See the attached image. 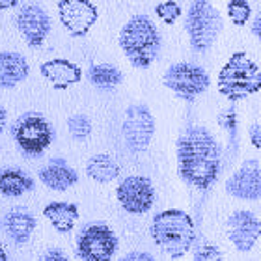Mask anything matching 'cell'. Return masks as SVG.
Returning <instances> with one entry per match:
<instances>
[{
  "label": "cell",
  "mask_w": 261,
  "mask_h": 261,
  "mask_svg": "<svg viewBox=\"0 0 261 261\" xmlns=\"http://www.w3.org/2000/svg\"><path fill=\"white\" fill-rule=\"evenodd\" d=\"M34 191V179L22 170L6 168L0 170V194L6 198H19Z\"/></svg>",
  "instance_id": "20"
},
{
  "label": "cell",
  "mask_w": 261,
  "mask_h": 261,
  "mask_svg": "<svg viewBox=\"0 0 261 261\" xmlns=\"http://www.w3.org/2000/svg\"><path fill=\"white\" fill-rule=\"evenodd\" d=\"M228 15L235 27H245L252 15V6L246 0H231L228 2Z\"/></svg>",
  "instance_id": "23"
},
{
  "label": "cell",
  "mask_w": 261,
  "mask_h": 261,
  "mask_svg": "<svg viewBox=\"0 0 261 261\" xmlns=\"http://www.w3.org/2000/svg\"><path fill=\"white\" fill-rule=\"evenodd\" d=\"M41 76L53 84L55 90H67L82 81V69L65 58H53L41 64Z\"/></svg>",
  "instance_id": "15"
},
{
  "label": "cell",
  "mask_w": 261,
  "mask_h": 261,
  "mask_svg": "<svg viewBox=\"0 0 261 261\" xmlns=\"http://www.w3.org/2000/svg\"><path fill=\"white\" fill-rule=\"evenodd\" d=\"M39 179L50 191L64 192L79 183V174L71 168L64 159H53L47 166L39 170Z\"/></svg>",
  "instance_id": "16"
},
{
  "label": "cell",
  "mask_w": 261,
  "mask_h": 261,
  "mask_svg": "<svg viewBox=\"0 0 261 261\" xmlns=\"http://www.w3.org/2000/svg\"><path fill=\"white\" fill-rule=\"evenodd\" d=\"M228 237L239 252H250L261 237V220L246 209L233 211L228 218Z\"/></svg>",
  "instance_id": "14"
},
{
  "label": "cell",
  "mask_w": 261,
  "mask_h": 261,
  "mask_svg": "<svg viewBox=\"0 0 261 261\" xmlns=\"http://www.w3.org/2000/svg\"><path fill=\"white\" fill-rule=\"evenodd\" d=\"M41 261H69V259H67V256H65L60 248H50V250L45 252V256L41 257Z\"/></svg>",
  "instance_id": "28"
},
{
  "label": "cell",
  "mask_w": 261,
  "mask_h": 261,
  "mask_svg": "<svg viewBox=\"0 0 261 261\" xmlns=\"http://www.w3.org/2000/svg\"><path fill=\"white\" fill-rule=\"evenodd\" d=\"M118 261H155V257L149 254V252H129V254H125L123 257H120Z\"/></svg>",
  "instance_id": "27"
},
{
  "label": "cell",
  "mask_w": 261,
  "mask_h": 261,
  "mask_svg": "<svg viewBox=\"0 0 261 261\" xmlns=\"http://www.w3.org/2000/svg\"><path fill=\"white\" fill-rule=\"evenodd\" d=\"M161 34L155 22L147 15H133L120 32V47L127 60L138 67L147 69L161 53Z\"/></svg>",
  "instance_id": "3"
},
{
  "label": "cell",
  "mask_w": 261,
  "mask_h": 261,
  "mask_svg": "<svg viewBox=\"0 0 261 261\" xmlns=\"http://www.w3.org/2000/svg\"><path fill=\"white\" fill-rule=\"evenodd\" d=\"M151 237L155 245L174 259H179L191 250L196 239L194 220L181 209H166L151 220Z\"/></svg>",
  "instance_id": "2"
},
{
  "label": "cell",
  "mask_w": 261,
  "mask_h": 261,
  "mask_svg": "<svg viewBox=\"0 0 261 261\" xmlns=\"http://www.w3.org/2000/svg\"><path fill=\"white\" fill-rule=\"evenodd\" d=\"M86 174L90 179L97 181V183H110L120 175V166L107 153H99L93 155L86 164Z\"/></svg>",
  "instance_id": "21"
},
{
  "label": "cell",
  "mask_w": 261,
  "mask_h": 261,
  "mask_svg": "<svg viewBox=\"0 0 261 261\" xmlns=\"http://www.w3.org/2000/svg\"><path fill=\"white\" fill-rule=\"evenodd\" d=\"M118 245V235L107 224H88L76 237V256L82 261H112Z\"/></svg>",
  "instance_id": "8"
},
{
  "label": "cell",
  "mask_w": 261,
  "mask_h": 261,
  "mask_svg": "<svg viewBox=\"0 0 261 261\" xmlns=\"http://www.w3.org/2000/svg\"><path fill=\"white\" fill-rule=\"evenodd\" d=\"M155 13L164 24H174L177 19L181 17L183 10H181V6L174 0H166V2H159L155 6Z\"/></svg>",
  "instance_id": "25"
},
{
  "label": "cell",
  "mask_w": 261,
  "mask_h": 261,
  "mask_svg": "<svg viewBox=\"0 0 261 261\" xmlns=\"http://www.w3.org/2000/svg\"><path fill=\"white\" fill-rule=\"evenodd\" d=\"M220 157L217 138L205 127H187L177 138V170L181 179L198 191H207L218 179Z\"/></svg>",
  "instance_id": "1"
},
{
  "label": "cell",
  "mask_w": 261,
  "mask_h": 261,
  "mask_svg": "<svg viewBox=\"0 0 261 261\" xmlns=\"http://www.w3.org/2000/svg\"><path fill=\"white\" fill-rule=\"evenodd\" d=\"M17 2L13 0V2H0V10H6V8H15Z\"/></svg>",
  "instance_id": "33"
},
{
  "label": "cell",
  "mask_w": 261,
  "mask_h": 261,
  "mask_svg": "<svg viewBox=\"0 0 261 261\" xmlns=\"http://www.w3.org/2000/svg\"><path fill=\"white\" fill-rule=\"evenodd\" d=\"M67 129L75 140H86L92 135V121L84 114H75L67 120Z\"/></svg>",
  "instance_id": "24"
},
{
  "label": "cell",
  "mask_w": 261,
  "mask_h": 261,
  "mask_svg": "<svg viewBox=\"0 0 261 261\" xmlns=\"http://www.w3.org/2000/svg\"><path fill=\"white\" fill-rule=\"evenodd\" d=\"M88 81L92 82L93 86L110 90V88H116L118 84H121L123 73L112 64H93L88 69Z\"/></svg>",
  "instance_id": "22"
},
{
  "label": "cell",
  "mask_w": 261,
  "mask_h": 261,
  "mask_svg": "<svg viewBox=\"0 0 261 261\" xmlns=\"http://www.w3.org/2000/svg\"><path fill=\"white\" fill-rule=\"evenodd\" d=\"M218 92L231 103L243 101L261 90V69L252 62L246 53L239 50L229 56V60L218 73Z\"/></svg>",
  "instance_id": "4"
},
{
  "label": "cell",
  "mask_w": 261,
  "mask_h": 261,
  "mask_svg": "<svg viewBox=\"0 0 261 261\" xmlns=\"http://www.w3.org/2000/svg\"><path fill=\"white\" fill-rule=\"evenodd\" d=\"M185 30L189 34L191 49L194 53H207L222 32L220 11L205 0L191 2L185 17Z\"/></svg>",
  "instance_id": "5"
},
{
  "label": "cell",
  "mask_w": 261,
  "mask_h": 261,
  "mask_svg": "<svg viewBox=\"0 0 261 261\" xmlns=\"http://www.w3.org/2000/svg\"><path fill=\"white\" fill-rule=\"evenodd\" d=\"M120 205L130 215H144L155 203V187L146 175H129L116 189Z\"/></svg>",
  "instance_id": "10"
},
{
  "label": "cell",
  "mask_w": 261,
  "mask_h": 261,
  "mask_svg": "<svg viewBox=\"0 0 261 261\" xmlns=\"http://www.w3.org/2000/svg\"><path fill=\"white\" fill-rule=\"evenodd\" d=\"M4 228L6 233L10 235V239L13 243L24 245V243H28V239L32 237L34 229H36V217L22 211V209H15V211H10L4 217Z\"/></svg>",
  "instance_id": "19"
},
{
  "label": "cell",
  "mask_w": 261,
  "mask_h": 261,
  "mask_svg": "<svg viewBox=\"0 0 261 261\" xmlns=\"http://www.w3.org/2000/svg\"><path fill=\"white\" fill-rule=\"evenodd\" d=\"M11 135L17 146L27 155L38 157L53 144V125L39 112H27L11 127Z\"/></svg>",
  "instance_id": "6"
},
{
  "label": "cell",
  "mask_w": 261,
  "mask_h": 261,
  "mask_svg": "<svg viewBox=\"0 0 261 261\" xmlns=\"http://www.w3.org/2000/svg\"><path fill=\"white\" fill-rule=\"evenodd\" d=\"M250 142H252V146L261 151V121L250 129Z\"/></svg>",
  "instance_id": "29"
},
{
  "label": "cell",
  "mask_w": 261,
  "mask_h": 261,
  "mask_svg": "<svg viewBox=\"0 0 261 261\" xmlns=\"http://www.w3.org/2000/svg\"><path fill=\"white\" fill-rule=\"evenodd\" d=\"M123 138L133 153L146 151L155 135V118L146 105H130L123 118Z\"/></svg>",
  "instance_id": "9"
},
{
  "label": "cell",
  "mask_w": 261,
  "mask_h": 261,
  "mask_svg": "<svg viewBox=\"0 0 261 261\" xmlns=\"http://www.w3.org/2000/svg\"><path fill=\"white\" fill-rule=\"evenodd\" d=\"M164 86L172 90L177 97L185 101H194L198 95L205 93L211 86V79L201 65L191 62H177L164 71Z\"/></svg>",
  "instance_id": "7"
},
{
  "label": "cell",
  "mask_w": 261,
  "mask_h": 261,
  "mask_svg": "<svg viewBox=\"0 0 261 261\" xmlns=\"http://www.w3.org/2000/svg\"><path fill=\"white\" fill-rule=\"evenodd\" d=\"M30 73L27 58L19 53H0V88H15Z\"/></svg>",
  "instance_id": "17"
},
{
  "label": "cell",
  "mask_w": 261,
  "mask_h": 261,
  "mask_svg": "<svg viewBox=\"0 0 261 261\" xmlns=\"http://www.w3.org/2000/svg\"><path fill=\"white\" fill-rule=\"evenodd\" d=\"M194 261H224V257L222 252L218 250V246L205 243L194 252Z\"/></svg>",
  "instance_id": "26"
},
{
  "label": "cell",
  "mask_w": 261,
  "mask_h": 261,
  "mask_svg": "<svg viewBox=\"0 0 261 261\" xmlns=\"http://www.w3.org/2000/svg\"><path fill=\"white\" fill-rule=\"evenodd\" d=\"M250 28H252V34H254V36H256V38L261 41V11L257 13L256 17H254V21H252Z\"/></svg>",
  "instance_id": "30"
},
{
  "label": "cell",
  "mask_w": 261,
  "mask_h": 261,
  "mask_svg": "<svg viewBox=\"0 0 261 261\" xmlns=\"http://www.w3.org/2000/svg\"><path fill=\"white\" fill-rule=\"evenodd\" d=\"M0 261H8V252H6L2 243H0Z\"/></svg>",
  "instance_id": "32"
},
{
  "label": "cell",
  "mask_w": 261,
  "mask_h": 261,
  "mask_svg": "<svg viewBox=\"0 0 261 261\" xmlns=\"http://www.w3.org/2000/svg\"><path fill=\"white\" fill-rule=\"evenodd\" d=\"M6 123H8V112H6V109L0 105V133L6 129Z\"/></svg>",
  "instance_id": "31"
},
{
  "label": "cell",
  "mask_w": 261,
  "mask_h": 261,
  "mask_svg": "<svg viewBox=\"0 0 261 261\" xmlns=\"http://www.w3.org/2000/svg\"><path fill=\"white\" fill-rule=\"evenodd\" d=\"M226 191L237 200H261V166L256 159H246L243 166L229 175Z\"/></svg>",
  "instance_id": "13"
},
{
  "label": "cell",
  "mask_w": 261,
  "mask_h": 261,
  "mask_svg": "<svg viewBox=\"0 0 261 261\" xmlns=\"http://www.w3.org/2000/svg\"><path fill=\"white\" fill-rule=\"evenodd\" d=\"M15 22L27 45L32 49H39L50 32L49 13L38 4H22L17 11Z\"/></svg>",
  "instance_id": "12"
},
{
  "label": "cell",
  "mask_w": 261,
  "mask_h": 261,
  "mask_svg": "<svg viewBox=\"0 0 261 261\" xmlns=\"http://www.w3.org/2000/svg\"><path fill=\"white\" fill-rule=\"evenodd\" d=\"M58 17L64 28L71 36L82 38L97 22V6L90 0H60L58 2Z\"/></svg>",
  "instance_id": "11"
},
{
  "label": "cell",
  "mask_w": 261,
  "mask_h": 261,
  "mask_svg": "<svg viewBox=\"0 0 261 261\" xmlns=\"http://www.w3.org/2000/svg\"><path fill=\"white\" fill-rule=\"evenodd\" d=\"M43 217L58 233H69L79 220V207L69 201H50L43 207Z\"/></svg>",
  "instance_id": "18"
}]
</instances>
